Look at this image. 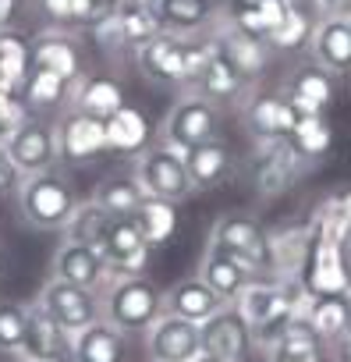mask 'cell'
<instances>
[{"mask_svg": "<svg viewBox=\"0 0 351 362\" xmlns=\"http://www.w3.org/2000/svg\"><path fill=\"white\" fill-rule=\"evenodd\" d=\"M312 249V231L309 224H291V228H273L266 231V267L263 274L277 277V281H295L305 270Z\"/></svg>", "mask_w": 351, "mask_h": 362, "instance_id": "obj_17", "label": "cell"}, {"mask_svg": "<svg viewBox=\"0 0 351 362\" xmlns=\"http://www.w3.org/2000/svg\"><path fill=\"white\" fill-rule=\"evenodd\" d=\"M309 323H312V330L326 341V344H333L347 327H351V313H347V298L344 295H326V298H316V305H312V313H309Z\"/></svg>", "mask_w": 351, "mask_h": 362, "instance_id": "obj_40", "label": "cell"}, {"mask_svg": "<svg viewBox=\"0 0 351 362\" xmlns=\"http://www.w3.org/2000/svg\"><path fill=\"white\" fill-rule=\"evenodd\" d=\"M50 277H61L68 284H78L85 291H103L110 274H107V263L100 256V249L93 245H82V242H61V249L54 252V263H50Z\"/></svg>", "mask_w": 351, "mask_h": 362, "instance_id": "obj_20", "label": "cell"}, {"mask_svg": "<svg viewBox=\"0 0 351 362\" xmlns=\"http://www.w3.org/2000/svg\"><path fill=\"white\" fill-rule=\"evenodd\" d=\"M0 274H4V249H0Z\"/></svg>", "mask_w": 351, "mask_h": 362, "instance_id": "obj_53", "label": "cell"}, {"mask_svg": "<svg viewBox=\"0 0 351 362\" xmlns=\"http://www.w3.org/2000/svg\"><path fill=\"white\" fill-rule=\"evenodd\" d=\"M305 8L319 18H340L344 15V0H305Z\"/></svg>", "mask_w": 351, "mask_h": 362, "instance_id": "obj_45", "label": "cell"}, {"mask_svg": "<svg viewBox=\"0 0 351 362\" xmlns=\"http://www.w3.org/2000/svg\"><path fill=\"white\" fill-rule=\"evenodd\" d=\"M220 124H224V117H220L217 103H210L199 93H185L178 103L167 110L156 142L189 153V149H196V146H203L210 139H220Z\"/></svg>", "mask_w": 351, "mask_h": 362, "instance_id": "obj_4", "label": "cell"}, {"mask_svg": "<svg viewBox=\"0 0 351 362\" xmlns=\"http://www.w3.org/2000/svg\"><path fill=\"white\" fill-rule=\"evenodd\" d=\"M199 277H203L224 302H234L238 291H242L252 277H259V270H252L249 263H242L238 256H231V252H224V249L206 245L203 263H199Z\"/></svg>", "mask_w": 351, "mask_h": 362, "instance_id": "obj_24", "label": "cell"}, {"mask_svg": "<svg viewBox=\"0 0 351 362\" xmlns=\"http://www.w3.org/2000/svg\"><path fill=\"white\" fill-rule=\"evenodd\" d=\"M32 110L25 107V100L22 96H8L4 103H0V135H8V132H15L25 117H29Z\"/></svg>", "mask_w": 351, "mask_h": 362, "instance_id": "obj_43", "label": "cell"}, {"mask_svg": "<svg viewBox=\"0 0 351 362\" xmlns=\"http://www.w3.org/2000/svg\"><path fill=\"white\" fill-rule=\"evenodd\" d=\"M249 82L220 57V54H213L210 61H206V68L196 75V82L189 86V93H199V96H206L210 103H217V107H227V103H242L245 96H249Z\"/></svg>", "mask_w": 351, "mask_h": 362, "instance_id": "obj_25", "label": "cell"}, {"mask_svg": "<svg viewBox=\"0 0 351 362\" xmlns=\"http://www.w3.org/2000/svg\"><path fill=\"white\" fill-rule=\"evenodd\" d=\"M340 256H344V267L351 270V231L344 235V242H340Z\"/></svg>", "mask_w": 351, "mask_h": 362, "instance_id": "obj_49", "label": "cell"}, {"mask_svg": "<svg viewBox=\"0 0 351 362\" xmlns=\"http://www.w3.org/2000/svg\"><path fill=\"white\" fill-rule=\"evenodd\" d=\"M18 181H22V174H18L11 153H8V135H0V192L18 189Z\"/></svg>", "mask_w": 351, "mask_h": 362, "instance_id": "obj_44", "label": "cell"}, {"mask_svg": "<svg viewBox=\"0 0 351 362\" xmlns=\"http://www.w3.org/2000/svg\"><path fill=\"white\" fill-rule=\"evenodd\" d=\"M333 348H337V355H340V362H351V327L333 341Z\"/></svg>", "mask_w": 351, "mask_h": 362, "instance_id": "obj_47", "label": "cell"}, {"mask_svg": "<svg viewBox=\"0 0 351 362\" xmlns=\"http://www.w3.org/2000/svg\"><path fill=\"white\" fill-rule=\"evenodd\" d=\"M256 192L259 196H280L284 189H291L302 167H309V160L291 146V139H277V142H256Z\"/></svg>", "mask_w": 351, "mask_h": 362, "instance_id": "obj_13", "label": "cell"}, {"mask_svg": "<svg viewBox=\"0 0 351 362\" xmlns=\"http://www.w3.org/2000/svg\"><path fill=\"white\" fill-rule=\"evenodd\" d=\"M124 107V93L114 78L107 75H82L71 82V100H68V110H82V114H93V117H110L114 110Z\"/></svg>", "mask_w": 351, "mask_h": 362, "instance_id": "obj_29", "label": "cell"}, {"mask_svg": "<svg viewBox=\"0 0 351 362\" xmlns=\"http://www.w3.org/2000/svg\"><path fill=\"white\" fill-rule=\"evenodd\" d=\"M8 96H18V93H15V89H11V86L4 82V78H0V103H4Z\"/></svg>", "mask_w": 351, "mask_h": 362, "instance_id": "obj_50", "label": "cell"}, {"mask_svg": "<svg viewBox=\"0 0 351 362\" xmlns=\"http://www.w3.org/2000/svg\"><path fill=\"white\" fill-rule=\"evenodd\" d=\"M210 36H213V43H217V54H220L249 86H256V82L263 78V71H266V64H270V43H266V40L249 36V33L234 29V25L224 22V18L210 29Z\"/></svg>", "mask_w": 351, "mask_h": 362, "instance_id": "obj_14", "label": "cell"}, {"mask_svg": "<svg viewBox=\"0 0 351 362\" xmlns=\"http://www.w3.org/2000/svg\"><path fill=\"white\" fill-rule=\"evenodd\" d=\"M153 8H156L160 25L167 33L199 36V33H210L220 22L224 0H153Z\"/></svg>", "mask_w": 351, "mask_h": 362, "instance_id": "obj_22", "label": "cell"}, {"mask_svg": "<svg viewBox=\"0 0 351 362\" xmlns=\"http://www.w3.org/2000/svg\"><path fill=\"white\" fill-rule=\"evenodd\" d=\"M18 355L25 362H71L75 358V334L64 330L36 298L29 302V323Z\"/></svg>", "mask_w": 351, "mask_h": 362, "instance_id": "obj_8", "label": "cell"}, {"mask_svg": "<svg viewBox=\"0 0 351 362\" xmlns=\"http://www.w3.org/2000/svg\"><path fill=\"white\" fill-rule=\"evenodd\" d=\"M302 281L312 295L326 298V295H347L351 288V270L344 267L340 256V242H326V238H312Z\"/></svg>", "mask_w": 351, "mask_h": 362, "instance_id": "obj_18", "label": "cell"}, {"mask_svg": "<svg viewBox=\"0 0 351 362\" xmlns=\"http://www.w3.org/2000/svg\"><path fill=\"white\" fill-rule=\"evenodd\" d=\"M199 337H203V355H213L224 362H245V355L256 348L252 327L242 320V313L231 302L220 313H213L206 323H199Z\"/></svg>", "mask_w": 351, "mask_h": 362, "instance_id": "obj_15", "label": "cell"}, {"mask_svg": "<svg viewBox=\"0 0 351 362\" xmlns=\"http://www.w3.org/2000/svg\"><path fill=\"white\" fill-rule=\"evenodd\" d=\"M298 114L291 110L284 93H263V89H249V96L242 100V124L256 142H277V139H291Z\"/></svg>", "mask_w": 351, "mask_h": 362, "instance_id": "obj_9", "label": "cell"}, {"mask_svg": "<svg viewBox=\"0 0 351 362\" xmlns=\"http://www.w3.org/2000/svg\"><path fill=\"white\" fill-rule=\"evenodd\" d=\"M305 50L319 68L333 75H347L351 71V18H319Z\"/></svg>", "mask_w": 351, "mask_h": 362, "instance_id": "obj_23", "label": "cell"}, {"mask_svg": "<svg viewBox=\"0 0 351 362\" xmlns=\"http://www.w3.org/2000/svg\"><path fill=\"white\" fill-rule=\"evenodd\" d=\"M124 337L128 334H121L114 323L96 320L75 334V358L71 362H124L128 358Z\"/></svg>", "mask_w": 351, "mask_h": 362, "instance_id": "obj_30", "label": "cell"}, {"mask_svg": "<svg viewBox=\"0 0 351 362\" xmlns=\"http://www.w3.org/2000/svg\"><path fill=\"white\" fill-rule=\"evenodd\" d=\"M22 362H25V358H22Z\"/></svg>", "mask_w": 351, "mask_h": 362, "instance_id": "obj_55", "label": "cell"}, {"mask_svg": "<svg viewBox=\"0 0 351 362\" xmlns=\"http://www.w3.org/2000/svg\"><path fill=\"white\" fill-rule=\"evenodd\" d=\"M32 47V68H47L64 75L68 82L82 78V47L75 40V33L68 29H43L29 40Z\"/></svg>", "mask_w": 351, "mask_h": 362, "instance_id": "obj_21", "label": "cell"}, {"mask_svg": "<svg viewBox=\"0 0 351 362\" xmlns=\"http://www.w3.org/2000/svg\"><path fill=\"white\" fill-rule=\"evenodd\" d=\"M344 298H347V313H351V288H347V295H344Z\"/></svg>", "mask_w": 351, "mask_h": 362, "instance_id": "obj_54", "label": "cell"}, {"mask_svg": "<svg viewBox=\"0 0 351 362\" xmlns=\"http://www.w3.org/2000/svg\"><path fill=\"white\" fill-rule=\"evenodd\" d=\"M110 214L96 203V199H85V203H75V210H71V217L64 221V242H82V245H100L103 242V235H107V228H110Z\"/></svg>", "mask_w": 351, "mask_h": 362, "instance_id": "obj_37", "label": "cell"}, {"mask_svg": "<svg viewBox=\"0 0 351 362\" xmlns=\"http://www.w3.org/2000/svg\"><path fill=\"white\" fill-rule=\"evenodd\" d=\"M8 153L18 167V174H40L57 167L61 149H57V128L43 117H25L15 132H8Z\"/></svg>", "mask_w": 351, "mask_h": 362, "instance_id": "obj_6", "label": "cell"}, {"mask_svg": "<svg viewBox=\"0 0 351 362\" xmlns=\"http://www.w3.org/2000/svg\"><path fill=\"white\" fill-rule=\"evenodd\" d=\"M18 15V0H0V33H8Z\"/></svg>", "mask_w": 351, "mask_h": 362, "instance_id": "obj_46", "label": "cell"}, {"mask_svg": "<svg viewBox=\"0 0 351 362\" xmlns=\"http://www.w3.org/2000/svg\"><path fill=\"white\" fill-rule=\"evenodd\" d=\"M18 96H22L25 107L36 110V114H40V110H61V107H68V100H71V82H68L64 75H57V71L32 68Z\"/></svg>", "mask_w": 351, "mask_h": 362, "instance_id": "obj_33", "label": "cell"}, {"mask_svg": "<svg viewBox=\"0 0 351 362\" xmlns=\"http://www.w3.org/2000/svg\"><path fill=\"white\" fill-rule=\"evenodd\" d=\"M227 302L196 274V277H185L178 281L170 291H167V313L182 316V320H192V323H206L213 313H220Z\"/></svg>", "mask_w": 351, "mask_h": 362, "instance_id": "obj_26", "label": "cell"}, {"mask_svg": "<svg viewBox=\"0 0 351 362\" xmlns=\"http://www.w3.org/2000/svg\"><path fill=\"white\" fill-rule=\"evenodd\" d=\"M36 302H40L64 330H71V334H78V330H85L89 323L103 320L100 295H96V291H85V288H78V284H68V281H61V277H50V281L40 288Z\"/></svg>", "mask_w": 351, "mask_h": 362, "instance_id": "obj_7", "label": "cell"}, {"mask_svg": "<svg viewBox=\"0 0 351 362\" xmlns=\"http://www.w3.org/2000/svg\"><path fill=\"white\" fill-rule=\"evenodd\" d=\"M145 196L153 199H163V203H185L196 189H192V177H189V163H185V153L174 149V146H163V142H153L145 146L138 156H135V170H131Z\"/></svg>", "mask_w": 351, "mask_h": 362, "instance_id": "obj_3", "label": "cell"}, {"mask_svg": "<svg viewBox=\"0 0 351 362\" xmlns=\"http://www.w3.org/2000/svg\"><path fill=\"white\" fill-rule=\"evenodd\" d=\"M114 11H117V29H121L124 50H138L153 36L163 33L160 15H156V8L149 4V0H135V4H124V8H114Z\"/></svg>", "mask_w": 351, "mask_h": 362, "instance_id": "obj_34", "label": "cell"}, {"mask_svg": "<svg viewBox=\"0 0 351 362\" xmlns=\"http://www.w3.org/2000/svg\"><path fill=\"white\" fill-rule=\"evenodd\" d=\"M185 163H189V177H192L196 192H210V189L224 185V181L231 177V170H234V156L220 139H210V142L189 149Z\"/></svg>", "mask_w": 351, "mask_h": 362, "instance_id": "obj_27", "label": "cell"}, {"mask_svg": "<svg viewBox=\"0 0 351 362\" xmlns=\"http://www.w3.org/2000/svg\"><path fill=\"white\" fill-rule=\"evenodd\" d=\"M36 8H40L47 29H68L71 33V0H36Z\"/></svg>", "mask_w": 351, "mask_h": 362, "instance_id": "obj_42", "label": "cell"}, {"mask_svg": "<svg viewBox=\"0 0 351 362\" xmlns=\"http://www.w3.org/2000/svg\"><path fill=\"white\" fill-rule=\"evenodd\" d=\"M54 128H57L61 160H68V163H89V160L107 153V124H103V117H93V114H82V110H68V114H61V121Z\"/></svg>", "mask_w": 351, "mask_h": 362, "instance_id": "obj_16", "label": "cell"}, {"mask_svg": "<svg viewBox=\"0 0 351 362\" xmlns=\"http://www.w3.org/2000/svg\"><path fill=\"white\" fill-rule=\"evenodd\" d=\"M291 146H295L309 163L319 160V156H326L330 146H333V128H330V121H326L323 114L298 117V121H295V132H291Z\"/></svg>", "mask_w": 351, "mask_h": 362, "instance_id": "obj_39", "label": "cell"}, {"mask_svg": "<svg viewBox=\"0 0 351 362\" xmlns=\"http://www.w3.org/2000/svg\"><path fill=\"white\" fill-rule=\"evenodd\" d=\"M337 203H340V214H344V221H347V228H351V189H347V192H340V196H337Z\"/></svg>", "mask_w": 351, "mask_h": 362, "instance_id": "obj_48", "label": "cell"}, {"mask_svg": "<svg viewBox=\"0 0 351 362\" xmlns=\"http://www.w3.org/2000/svg\"><path fill=\"white\" fill-rule=\"evenodd\" d=\"M29 323V302L4 298L0 302V355H18Z\"/></svg>", "mask_w": 351, "mask_h": 362, "instance_id": "obj_41", "label": "cell"}, {"mask_svg": "<svg viewBox=\"0 0 351 362\" xmlns=\"http://www.w3.org/2000/svg\"><path fill=\"white\" fill-rule=\"evenodd\" d=\"M15 199H18L22 221L36 231H61L78 203L71 177L61 174L57 167L40 170V174H25L15 189Z\"/></svg>", "mask_w": 351, "mask_h": 362, "instance_id": "obj_2", "label": "cell"}, {"mask_svg": "<svg viewBox=\"0 0 351 362\" xmlns=\"http://www.w3.org/2000/svg\"><path fill=\"white\" fill-rule=\"evenodd\" d=\"M29 71H32V47H29V40L18 36L15 29L0 33V78H4L15 93H22Z\"/></svg>", "mask_w": 351, "mask_h": 362, "instance_id": "obj_38", "label": "cell"}, {"mask_svg": "<svg viewBox=\"0 0 351 362\" xmlns=\"http://www.w3.org/2000/svg\"><path fill=\"white\" fill-rule=\"evenodd\" d=\"M93 199H96L114 221H121V217H135L138 206H142L149 196H145L142 181H138L135 174H107L100 185L93 189Z\"/></svg>", "mask_w": 351, "mask_h": 362, "instance_id": "obj_32", "label": "cell"}, {"mask_svg": "<svg viewBox=\"0 0 351 362\" xmlns=\"http://www.w3.org/2000/svg\"><path fill=\"white\" fill-rule=\"evenodd\" d=\"M340 18H351V0H344V15Z\"/></svg>", "mask_w": 351, "mask_h": 362, "instance_id": "obj_52", "label": "cell"}, {"mask_svg": "<svg viewBox=\"0 0 351 362\" xmlns=\"http://www.w3.org/2000/svg\"><path fill=\"white\" fill-rule=\"evenodd\" d=\"M131 221L138 224V231H142L149 249H160V245H167L174 235H178V206L163 203V199H153V196L138 206V214Z\"/></svg>", "mask_w": 351, "mask_h": 362, "instance_id": "obj_35", "label": "cell"}, {"mask_svg": "<svg viewBox=\"0 0 351 362\" xmlns=\"http://www.w3.org/2000/svg\"><path fill=\"white\" fill-rule=\"evenodd\" d=\"M312 29H316V15L305 8V4H295L287 8V15L277 22V29L266 36L270 50H284V54H295V50H305L309 40H312Z\"/></svg>", "mask_w": 351, "mask_h": 362, "instance_id": "obj_36", "label": "cell"}, {"mask_svg": "<svg viewBox=\"0 0 351 362\" xmlns=\"http://www.w3.org/2000/svg\"><path fill=\"white\" fill-rule=\"evenodd\" d=\"M196 362H224V358H213V355H199Z\"/></svg>", "mask_w": 351, "mask_h": 362, "instance_id": "obj_51", "label": "cell"}, {"mask_svg": "<svg viewBox=\"0 0 351 362\" xmlns=\"http://www.w3.org/2000/svg\"><path fill=\"white\" fill-rule=\"evenodd\" d=\"M96 249H100L110 277H142L145 267H149V252H153L131 217L110 221V228H107V235Z\"/></svg>", "mask_w": 351, "mask_h": 362, "instance_id": "obj_10", "label": "cell"}, {"mask_svg": "<svg viewBox=\"0 0 351 362\" xmlns=\"http://www.w3.org/2000/svg\"><path fill=\"white\" fill-rule=\"evenodd\" d=\"M291 110L298 117H309V114H326V107L333 103L337 96V82H333V71L319 68L316 61H305L291 71L287 78V89H284Z\"/></svg>", "mask_w": 351, "mask_h": 362, "instance_id": "obj_19", "label": "cell"}, {"mask_svg": "<svg viewBox=\"0 0 351 362\" xmlns=\"http://www.w3.org/2000/svg\"><path fill=\"white\" fill-rule=\"evenodd\" d=\"M145 355H149V362H196L203 355L199 323L163 313L145 330Z\"/></svg>", "mask_w": 351, "mask_h": 362, "instance_id": "obj_11", "label": "cell"}, {"mask_svg": "<svg viewBox=\"0 0 351 362\" xmlns=\"http://www.w3.org/2000/svg\"><path fill=\"white\" fill-rule=\"evenodd\" d=\"M103 320L121 334H145L167 313V291H160L145 274L142 277H110L100 291Z\"/></svg>", "mask_w": 351, "mask_h": 362, "instance_id": "obj_1", "label": "cell"}, {"mask_svg": "<svg viewBox=\"0 0 351 362\" xmlns=\"http://www.w3.org/2000/svg\"><path fill=\"white\" fill-rule=\"evenodd\" d=\"M210 245L238 256L242 263H249L259 274L266 267V228L249 214H224L210 228Z\"/></svg>", "mask_w": 351, "mask_h": 362, "instance_id": "obj_12", "label": "cell"}, {"mask_svg": "<svg viewBox=\"0 0 351 362\" xmlns=\"http://www.w3.org/2000/svg\"><path fill=\"white\" fill-rule=\"evenodd\" d=\"M263 351H266V362H323L326 341L312 330L309 320H291L287 330Z\"/></svg>", "mask_w": 351, "mask_h": 362, "instance_id": "obj_28", "label": "cell"}, {"mask_svg": "<svg viewBox=\"0 0 351 362\" xmlns=\"http://www.w3.org/2000/svg\"><path fill=\"white\" fill-rule=\"evenodd\" d=\"M189 40L182 33H160L145 47L135 50V64L142 78L163 86V89H189Z\"/></svg>", "mask_w": 351, "mask_h": 362, "instance_id": "obj_5", "label": "cell"}, {"mask_svg": "<svg viewBox=\"0 0 351 362\" xmlns=\"http://www.w3.org/2000/svg\"><path fill=\"white\" fill-rule=\"evenodd\" d=\"M107 153H121V156H138L149 146V121L138 107H121L114 110L107 121Z\"/></svg>", "mask_w": 351, "mask_h": 362, "instance_id": "obj_31", "label": "cell"}]
</instances>
